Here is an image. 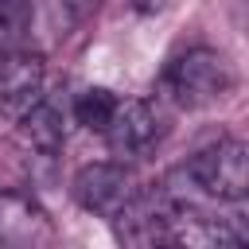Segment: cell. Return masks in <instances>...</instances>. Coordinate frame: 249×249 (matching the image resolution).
I'll use <instances>...</instances> for the list:
<instances>
[{
  "label": "cell",
  "instance_id": "cell-1",
  "mask_svg": "<svg viewBox=\"0 0 249 249\" xmlns=\"http://www.w3.org/2000/svg\"><path fill=\"white\" fill-rule=\"evenodd\" d=\"M160 89L179 109H202V105H214L218 97H226L233 89V66L214 47H191L163 66Z\"/></svg>",
  "mask_w": 249,
  "mask_h": 249
},
{
  "label": "cell",
  "instance_id": "cell-2",
  "mask_svg": "<svg viewBox=\"0 0 249 249\" xmlns=\"http://www.w3.org/2000/svg\"><path fill=\"white\" fill-rule=\"evenodd\" d=\"M191 183L218 198V202H241L249 198V140H214L206 148H198L187 163Z\"/></svg>",
  "mask_w": 249,
  "mask_h": 249
},
{
  "label": "cell",
  "instance_id": "cell-3",
  "mask_svg": "<svg viewBox=\"0 0 249 249\" xmlns=\"http://www.w3.org/2000/svg\"><path fill=\"white\" fill-rule=\"evenodd\" d=\"M70 195L82 210L89 214H105V218H117L124 214L132 202H136V175L117 163V160H101V163H86L78 167L74 183H70Z\"/></svg>",
  "mask_w": 249,
  "mask_h": 249
},
{
  "label": "cell",
  "instance_id": "cell-4",
  "mask_svg": "<svg viewBox=\"0 0 249 249\" xmlns=\"http://www.w3.org/2000/svg\"><path fill=\"white\" fill-rule=\"evenodd\" d=\"M160 132H163V124H160L156 105L148 97H128V101H121L105 140H109V152L117 160H136L160 140Z\"/></svg>",
  "mask_w": 249,
  "mask_h": 249
},
{
  "label": "cell",
  "instance_id": "cell-5",
  "mask_svg": "<svg viewBox=\"0 0 249 249\" xmlns=\"http://www.w3.org/2000/svg\"><path fill=\"white\" fill-rule=\"evenodd\" d=\"M43 58L35 51H16L0 58V113L8 117H23L31 105H39L43 97Z\"/></svg>",
  "mask_w": 249,
  "mask_h": 249
},
{
  "label": "cell",
  "instance_id": "cell-6",
  "mask_svg": "<svg viewBox=\"0 0 249 249\" xmlns=\"http://www.w3.org/2000/svg\"><path fill=\"white\" fill-rule=\"evenodd\" d=\"M51 237V222L31 198L16 191L0 195V249H47Z\"/></svg>",
  "mask_w": 249,
  "mask_h": 249
},
{
  "label": "cell",
  "instance_id": "cell-7",
  "mask_svg": "<svg viewBox=\"0 0 249 249\" xmlns=\"http://www.w3.org/2000/svg\"><path fill=\"white\" fill-rule=\"evenodd\" d=\"M16 136L23 148L31 152H43V156H54L66 140V124H62V113L51 105V101H39L31 105L19 121H16Z\"/></svg>",
  "mask_w": 249,
  "mask_h": 249
},
{
  "label": "cell",
  "instance_id": "cell-8",
  "mask_svg": "<svg viewBox=\"0 0 249 249\" xmlns=\"http://www.w3.org/2000/svg\"><path fill=\"white\" fill-rule=\"evenodd\" d=\"M195 237L202 241V249H249V214L202 218L195 222Z\"/></svg>",
  "mask_w": 249,
  "mask_h": 249
},
{
  "label": "cell",
  "instance_id": "cell-9",
  "mask_svg": "<svg viewBox=\"0 0 249 249\" xmlns=\"http://www.w3.org/2000/svg\"><path fill=\"white\" fill-rule=\"evenodd\" d=\"M117 109H121V97H117L113 89H105V86H89V89H82L78 101H74V117H78V124L89 128V132H101V136L109 132Z\"/></svg>",
  "mask_w": 249,
  "mask_h": 249
},
{
  "label": "cell",
  "instance_id": "cell-10",
  "mask_svg": "<svg viewBox=\"0 0 249 249\" xmlns=\"http://www.w3.org/2000/svg\"><path fill=\"white\" fill-rule=\"evenodd\" d=\"M31 16H35V0H0V58L23 51Z\"/></svg>",
  "mask_w": 249,
  "mask_h": 249
},
{
  "label": "cell",
  "instance_id": "cell-11",
  "mask_svg": "<svg viewBox=\"0 0 249 249\" xmlns=\"http://www.w3.org/2000/svg\"><path fill=\"white\" fill-rule=\"evenodd\" d=\"M97 4H101V0H58V8L66 12V19H70V23L89 19V16L97 12Z\"/></svg>",
  "mask_w": 249,
  "mask_h": 249
},
{
  "label": "cell",
  "instance_id": "cell-12",
  "mask_svg": "<svg viewBox=\"0 0 249 249\" xmlns=\"http://www.w3.org/2000/svg\"><path fill=\"white\" fill-rule=\"evenodd\" d=\"M148 249H191V245H187V237H183L179 230H167V233H160Z\"/></svg>",
  "mask_w": 249,
  "mask_h": 249
}]
</instances>
